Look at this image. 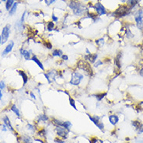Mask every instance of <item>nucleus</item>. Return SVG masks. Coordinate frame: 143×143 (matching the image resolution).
I'll use <instances>...</instances> for the list:
<instances>
[{
	"instance_id": "f257e3e1",
	"label": "nucleus",
	"mask_w": 143,
	"mask_h": 143,
	"mask_svg": "<svg viewBox=\"0 0 143 143\" xmlns=\"http://www.w3.org/2000/svg\"><path fill=\"white\" fill-rule=\"evenodd\" d=\"M90 79L88 78L83 72L77 69L75 67L71 69L69 72V77L68 80L69 85L73 87H82L84 88L88 85Z\"/></svg>"
},
{
	"instance_id": "f03ea898",
	"label": "nucleus",
	"mask_w": 143,
	"mask_h": 143,
	"mask_svg": "<svg viewBox=\"0 0 143 143\" xmlns=\"http://www.w3.org/2000/svg\"><path fill=\"white\" fill-rule=\"evenodd\" d=\"M69 7L72 10V14L77 17H82L84 15H86L89 11V8L86 4L75 0H72L69 3Z\"/></svg>"
},
{
	"instance_id": "7ed1b4c3",
	"label": "nucleus",
	"mask_w": 143,
	"mask_h": 143,
	"mask_svg": "<svg viewBox=\"0 0 143 143\" xmlns=\"http://www.w3.org/2000/svg\"><path fill=\"white\" fill-rule=\"evenodd\" d=\"M75 68L79 69V71L83 72L88 78L92 79L95 76V71L93 67V65H91L88 62H86L83 58H79L75 65Z\"/></svg>"
},
{
	"instance_id": "20e7f679",
	"label": "nucleus",
	"mask_w": 143,
	"mask_h": 143,
	"mask_svg": "<svg viewBox=\"0 0 143 143\" xmlns=\"http://www.w3.org/2000/svg\"><path fill=\"white\" fill-rule=\"evenodd\" d=\"M131 11V9L127 5H121L113 13L114 17L117 18H121L127 16Z\"/></svg>"
},
{
	"instance_id": "39448f33",
	"label": "nucleus",
	"mask_w": 143,
	"mask_h": 143,
	"mask_svg": "<svg viewBox=\"0 0 143 143\" xmlns=\"http://www.w3.org/2000/svg\"><path fill=\"white\" fill-rule=\"evenodd\" d=\"M87 114L89 120L96 125L100 130L103 131L104 129V124L101 121V117L97 116V115H93V114Z\"/></svg>"
},
{
	"instance_id": "423d86ee",
	"label": "nucleus",
	"mask_w": 143,
	"mask_h": 143,
	"mask_svg": "<svg viewBox=\"0 0 143 143\" xmlns=\"http://www.w3.org/2000/svg\"><path fill=\"white\" fill-rule=\"evenodd\" d=\"M54 131L57 135V137H59L62 139H66L69 136V131L67 130L66 128L63 127H60V126H55L54 128Z\"/></svg>"
},
{
	"instance_id": "0eeeda50",
	"label": "nucleus",
	"mask_w": 143,
	"mask_h": 143,
	"mask_svg": "<svg viewBox=\"0 0 143 143\" xmlns=\"http://www.w3.org/2000/svg\"><path fill=\"white\" fill-rule=\"evenodd\" d=\"M94 9H95V13L97 14L98 17H101V16H104L107 13V9L106 8L104 7V6L100 2H97L94 4L93 7Z\"/></svg>"
},
{
	"instance_id": "6e6552de",
	"label": "nucleus",
	"mask_w": 143,
	"mask_h": 143,
	"mask_svg": "<svg viewBox=\"0 0 143 143\" xmlns=\"http://www.w3.org/2000/svg\"><path fill=\"white\" fill-rule=\"evenodd\" d=\"M9 34H10V25L9 24H6L2 30V34H1V38H2V45L5 44L9 37Z\"/></svg>"
},
{
	"instance_id": "1a4fd4ad",
	"label": "nucleus",
	"mask_w": 143,
	"mask_h": 143,
	"mask_svg": "<svg viewBox=\"0 0 143 143\" xmlns=\"http://www.w3.org/2000/svg\"><path fill=\"white\" fill-rule=\"evenodd\" d=\"M135 20L136 22V25L139 30L143 29V11L142 9H139L136 12L135 14Z\"/></svg>"
},
{
	"instance_id": "9d476101",
	"label": "nucleus",
	"mask_w": 143,
	"mask_h": 143,
	"mask_svg": "<svg viewBox=\"0 0 143 143\" xmlns=\"http://www.w3.org/2000/svg\"><path fill=\"white\" fill-rule=\"evenodd\" d=\"M98 56H99V54L97 52H92L89 54H84L83 58L85 59L86 62H88L91 65H93L96 62V60L98 59Z\"/></svg>"
},
{
	"instance_id": "9b49d317",
	"label": "nucleus",
	"mask_w": 143,
	"mask_h": 143,
	"mask_svg": "<svg viewBox=\"0 0 143 143\" xmlns=\"http://www.w3.org/2000/svg\"><path fill=\"white\" fill-rule=\"evenodd\" d=\"M19 53H20V55H21L22 57H23L24 59L27 60V61L30 60L32 55L34 54L32 53V51H31V50L28 51V50H26V49H24V48H21L19 49Z\"/></svg>"
},
{
	"instance_id": "f8f14e48",
	"label": "nucleus",
	"mask_w": 143,
	"mask_h": 143,
	"mask_svg": "<svg viewBox=\"0 0 143 143\" xmlns=\"http://www.w3.org/2000/svg\"><path fill=\"white\" fill-rule=\"evenodd\" d=\"M31 61H33L34 63H35L36 65L40 69V70L42 72H45V67H44V64H43V62H42V61L39 58H37V56L35 55V54H33L32 55V57H31V59H30Z\"/></svg>"
},
{
	"instance_id": "ddd939ff",
	"label": "nucleus",
	"mask_w": 143,
	"mask_h": 143,
	"mask_svg": "<svg viewBox=\"0 0 143 143\" xmlns=\"http://www.w3.org/2000/svg\"><path fill=\"white\" fill-rule=\"evenodd\" d=\"M49 77V79L52 80V83H55L56 82V79H57V69H50L48 70H45L44 72Z\"/></svg>"
},
{
	"instance_id": "4468645a",
	"label": "nucleus",
	"mask_w": 143,
	"mask_h": 143,
	"mask_svg": "<svg viewBox=\"0 0 143 143\" xmlns=\"http://www.w3.org/2000/svg\"><path fill=\"white\" fill-rule=\"evenodd\" d=\"M121 58H122V52H120L116 54V56L114 58V65L118 69H121Z\"/></svg>"
},
{
	"instance_id": "2eb2a0df",
	"label": "nucleus",
	"mask_w": 143,
	"mask_h": 143,
	"mask_svg": "<svg viewBox=\"0 0 143 143\" xmlns=\"http://www.w3.org/2000/svg\"><path fill=\"white\" fill-rule=\"evenodd\" d=\"M13 47H14V42H13V40L9 41V43L5 47L4 50L2 51V56L4 57V56L7 55L9 53H10V52H12Z\"/></svg>"
},
{
	"instance_id": "dca6fc26",
	"label": "nucleus",
	"mask_w": 143,
	"mask_h": 143,
	"mask_svg": "<svg viewBox=\"0 0 143 143\" xmlns=\"http://www.w3.org/2000/svg\"><path fill=\"white\" fill-rule=\"evenodd\" d=\"M107 92H105V91H100V92H97V93H93L92 96L96 98V100H97V102H100V101H102L107 96Z\"/></svg>"
},
{
	"instance_id": "f3484780",
	"label": "nucleus",
	"mask_w": 143,
	"mask_h": 143,
	"mask_svg": "<svg viewBox=\"0 0 143 143\" xmlns=\"http://www.w3.org/2000/svg\"><path fill=\"white\" fill-rule=\"evenodd\" d=\"M63 54H64V52H63V51L61 48H53L51 51L50 54H51L52 58H60Z\"/></svg>"
},
{
	"instance_id": "a211bd4d",
	"label": "nucleus",
	"mask_w": 143,
	"mask_h": 143,
	"mask_svg": "<svg viewBox=\"0 0 143 143\" xmlns=\"http://www.w3.org/2000/svg\"><path fill=\"white\" fill-rule=\"evenodd\" d=\"M17 72L18 73H19V75L21 76V78L23 79V86H26L27 84L28 81H29V77H28L27 73L25 71H23V70H18Z\"/></svg>"
},
{
	"instance_id": "6ab92c4d",
	"label": "nucleus",
	"mask_w": 143,
	"mask_h": 143,
	"mask_svg": "<svg viewBox=\"0 0 143 143\" xmlns=\"http://www.w3.org/2000/svg\"><path fill=\"white\" fill-rule=\"evenodd\" d=\"M108 119H109L110 123L112 125H114V126H115L119 121V118L116 114H110V115H109L108 116Z\"/></svg>"
},
{
	"instance_id": "aec40b11",
	"label": "nucleus",
	"mask_w": 143,
	"mask_h": 143,
	"mask_svg": "<svg viewBox=\"0 0 143 143\" xmlns=\"http://www.w3.org/2000/svg\"><path fill=\"white\" fill-rule=\"evenodd\" d=\"M46 30L48 32H53L54 30H56L55 29V24L52 20L48 21L47 22V25H46Z\"/></svg>"
},
{
	"instance_id": "412c9836",
	"label": "nucleus",
	"mask_w": 143,
	"mask_h": 143,
	"mask_svg": "<svg viewBox=\"0 0 143 143\" xmlns=\"http://www.w3.org/2000/svg\"><path fill=\"white\" fill-rule=\"evenodd\" d=\"M95 44L97 46V48L100 49V48H102L104 46V44H105V40H104V37H100V38L96 39L95 40Z\"/></svg>"
},
{
	"instance_id": "4be33fe9",
	"label": "nucleus",
	"mask_w": 143,
	"mask_h": 143,
	"mask_svg": "<svg viewBox=\"0 0 143 143\" xmlns=\"http://www.w3.org/2000/svg\"><path fill=\"white\" fill-rule=\"evenodd\" d=\"M49 118L46 114H40L37 117V122H48Z\"/></svg>"
},
{
	"instance_id": "5701e85b",
	"label": "nucleus",
	"mask_w": 143,
	"mask_h": 143,
	"mask_svg": "<svg viewBox=\"0 0 143 143\" xmlns=\"http://www.w3.org/2000/svg\"><path fill=\"white\" fill-rule=\"evenodd\" d=\"M3 122H4V125L7 127V128H9V129L10 131H14V129H13V126L11 125L10 120H9V118L7 116H5V117L3 118Z\"/></svg>"
},
{
	"instance_id": "b1692460",
	"label": "nucleus",
	"mask_w": 143,
	"mask_h": 143,
	"mask_svg": "<svg viewBox=\"0 0 143 143\" xmlns=\"http://www.w3.org/2000/svg\"><path fill=\"white\" fill-rule=\"evenodd\" d=\"M68 97H69V102L70 106H71L73 109H75V110H78V109H77V106H76V102H75V100L74 99V97H73L72 95L69 96Z\"/></svg>"
},
{
	"instance_id": "393cba45",
	"label": "nucleus",
	"mask_w": 143,
	"mask_h": 143,
	"mask_svg": "<svg viewBox=\"0 0 143 143\" xmlns=\"http://www.w3.org/2000/svg\"><path fill=\"white\" fill-rule=\"evenodd\" d=\"M139 0H127V6L131 9L133 7H135L138 3H139Z\"/></svg>"
},
{
	"instance_id": "a878e982",
	"label": "nucleus",
	"mask_w": 143,
	"mask_h": 143,
	"mask_svg": "<svg viewBox=\"0 0 143 143\" xmlns=\"http://www.w3.org/2000/svg\"><path fill=\"white\" fill-rule=\"evenodd\" d=\"M43 44H44V46L48 50H49V51H52V50L54 48L52 42H51L50 40H44V42H43Z\"/></svg>"
},
{
	"instance_id": "bb28decb",
	"label": "nucleus",
	"mask_w": 143,
	"mask_h": 143,
	"mask_svg": "<svg viewBox=\"0 0 143 143\" xmlns=\"http://www.w3.org/2000/svg\"><path fill=\"white\" fill-rule=\"evenodd\" d=\"M104 65V62L103 61V59H97L96 62L93 65V69H98L101 66H103Z\"/></svg>"
},
{
	"instance_id": "cd10ccee",
	"label": "nucleus",
	"mask_w": 143,
	"mask_h": 143,
	"mask_svg": "<svg viewBox=\"0 0 143 143\" xmlns=\"http://www.w3.org/2000/svg\"><path fill=\"white\" fill-rule=\"evenodd\" d=\"M17 6L18 3L16 2H14V4L13 5V6L10 8V9L9 10V14L10 16H13V15H14V14L16 13L17 9Z\"/></svg>"
},
{
	"instance_id": "c85d7f7f",
	"label": "nucleus",
	"mask_w": 143,
	"mask_h": 143,
	"mask_svg": "<svg viewBox=\"0 0 143 143\" xmlns=\"http://www.w3.org/2000/svg\"><path fill=\"white\" fill-rule=\"evenodd\" d=\"M62 127L66 128L67 130H69L70 131H71V127H72V122H70L69 121H63Z\"/></svg>"
},
{
	"instance_id": "c756f323",
	"label": "nucleus",
	"mask_w": 143,
	"mask_h": 143,
	"mask_svg": "<svg viewBox=\"0 0 143 143\" xmlns=\"http://www.w3.org/2000/svg\"><path fill=\"white\" fill-rule=\"evenodd\" d=\"M10 110H12L14 114H16V115L17 116L18 118H20V113H19V109L17 108V107L16 106V104H13V105L11 106Z\"/></svg>"
},
{
	"instance_id": "7c9ffc66",
	"label": "nucleus",
	"mask_w": 143,
	"mask_h": 143,
	"mask_svg": "<svg viewBox=\"0 0 143 143\" xmlns=\"http://www.w3.org/2000/svg\"><path fill=\"white\" fill-rule=\"evenodd\" d=\"M14 2H15V0H6V9L7 10H9L10 8L14 4Z\"/></svg>"
},
{
	"instance_id": "2f4dec72",
	"label": "nucleus",
	"mask_w": 143,
	"mask_h": 143,
	"mask_svg": "<svg viewBox=\"0 0 143 143\" xmlns=\"http://www.w3.org/2000/svg\"><path fill=\"white\" fill-rule=\"evenodd\" d=\"M22 140H23V143H33L32 139L28 135H23L22 137Z\"/></svg>"
},
{
	"instance_id": "473e14b6",
	"label": "nucleus",
	"mask_w": 143,
	"mask_h": 143,
	"mask_svg": "<svg viewBox=\"0 0 143 143\" xmlns=\"http://www.w3.org/2000/svg\"><path fill=\"white\" fill-rule=\"evenodd\" d=\"M131 125L134 126V127H135V129L139 130L140 127H141V126H142V123L139 121H133L131 122Z\"/></svg>"
},
{
	"instance_id": "72a5a7b5",
	"label": "nucleus",
	"mask_w": 143,
	"mask_h": 143,
	"mask_svg": "<svg viewBox=\"0 0 143 143\" xmlns=\"http://www.w3.org/2000/svg\"><path fill=\"white\" fill-rule=\"evenodd\" d=\"M89 143H103V141L96 137H92L89 140Z\"/></svg>"
},
{
	"instance_id": "f704fd0d",
	"label": "nucleus",
	"mask_w": 143,
	"mask_h": 143,
	"mask_svg": "<svg viewBox=\"0 0 143 143\" xmlns=\"http://www.w3.org/2000/svg\"><path fill=\"white\" fill-rule=\"evenodd\" d=\"M46 134H47V132H46V130H45L44 128H41V129L38 131V135H39L40 138H45Z\"/></svg>"
},
{
	"instance_id": "c9c22d12",
	"label": "nucleus",
	"mask_w": 143,
	"mask_h": 143,
	"mask_svg": "<svg viewBox=\"0 0 143 143\" xmlns=\"http://www.w3.org/2000/svg\"><path fill=\"white\" fill-rule=\"evenodd\" d=\"M60 60H61L62 62H68V61L69 60V57L68 54H63L62 55V57L60 58Z\"/></svg>"
},
{
	"instance_id": "e433bc0d",
	"label": "nucleus",
	"mask_w": 143,
	"mask_h": 143,
	"mask_svg": "<svg viewBox=\"0 0 143 143\" xmlns=\"http://www.w3.org/2000/svg\"><path fill=\"white\" fill-rule=\"evenodd\" d=\"M65 139H61V138H59V137H56V138L54 139V142L56 143H65Z\"/></svg>"
},
{
	"instance_id": "4c0bfd02",
	"label": "nucleus",
	"mask_w": 143,
	"mask_h": 143,
	"mask_svg": "<svg viewBox=\"0 0 143 143\" xmlns=\"http://www.w3.org/2000/svg\"><path fill=\"white\" fill-rule=\"evenodd\" d=\"M56 1H57V0H44L45 4H46V6H51V5L54 4Z\"/></svg>"
},
{
	"instance_id": "58836bf2",
	"label": "nucleus",
	"mask_w": 143,
	"mask_h": 143,
	"mask_svg": "<svg viewBox=\"0 0 143 143\" xmlns=\"http://www.w3.org/2000/svg\"><path fill=\"white\" fill-rule=\"evenodd\" d=\"M52 21H53L54 23H57L58 21V19H59V18L56 15H54V14H52Z\"/></svg>"
},
{
	"instance_id": "ea45409f",
	"label": "nucleus",
	"mask_w": 143,
	"mask_h": 143,
	"mask_svg": "<svg viewBox=\"0 0 143 143\" xmlns=\"http://www.w3.org/2000/svg\"><path fill=\"white\" fill-rule=\"evenodd\" d=\"M6 89V83L4 81H0V89L2 90V89Z\"/></svg>"
},
{
	"instance_id": "a19ab883",
	"label": "nucleus",
	"mask_w": 143,
	"mask_h": 143,
	"mask_svg": "<svg viewBox=\"0 0 143 143\" xmlns=\"http://www.w3.org/2000/svg\"><path fill=\"white\" fill-rule=\"evenodd\" d=\"M27 127H28V129L31 130L32 131H34V130H35L34 126H33V125H30V124H28V125H27Z\"/></svg>"
},
{
	"instance_id": "79ce46f5",
	"label": "nucleus",
	"mask_w": 143,
	"mask_h": 143,
	"mask_svg": "<svg viewBox=\"0 0 143 143\" xmlns=\"http://www.w3.org/2000/svg\"><path fill=\"white\" fill-rule=\"evenodd\" d=\"M30 97H31L32 99H34V100H36V99H37L36 95L34 94V92H30Z\"/></svg>"
},
{
	"instance_id": "37998d69",
	"label": "nucleus",
	"mask_w": 143,
	"mask_h": 143,
	"mask_svg": "<svg viewBox=\"0 0 143 143\" xmlns=\"http://www.w3.org/2000/svg\"><path fill=\"white\" fill-rule=\"evenodd\" d=\"M139 75H140V76L143 77V68L140 69V70L139 71Z\"/></svg>"
},
{
	"instance_id": "c03bdc74",
	"label": "nucleus",
	"mask_w": 143,
	"mask_h": 143,
	"mask_svg": "<svg viewBox=\"0 0 143 143\" xmlns=\"http://www.w3.org/2000/svg\"><path fill=\"white\" fill-rule=\"evenodd\" d=\"M139 107L140 108V110H143V101L140 102V103L139 104Z\"/></svg>"
},
{
	"instance_id": "a18cd8bd",
	"label": "nucleus",
	"mask_w": 143,
	"mask_h": 143,
	"mask_svg": "<svg viewBox=\"0 0 143 143\" xmlns=\"http://www.w3.org/2000/svg\"><path fill=\"white\" fill-rule=\"evenodd\" d=\"M139 134H142V133H143V125H142L141 127H140V129L139 130Z\"/></svg>"
},
{
	"instance_id": "49530a36",
	"label": "nucleus",
	"mask_w": 143,
	"mask_h": 143,
	"mask_svg": "<svg viewBox=\"0 0 143 143\" xmlns=\"http://www.w3.org/2000/svg\"><path fill=\"white\" fill-rule=\"evenodd\" d=\"M2 96H3V93H2V90L0 89V100H2Z\"/></svg>"
},
{
	"instance_id": "de8ad7c7",
	"label": "nucleus",
	"mask_w": 143,
	"mask_h": 143,
	"mask_svg": "<svg viewBox=\"0 0 143 143\" xmlns=\"http://www.w3.org/2000/svg\"><path fill=\"white\" fill-rule=\"evenodd\" d=\"M121 2L122 3H125V2H127V0H121Z\"/></svg>"
},
{
	"instance_id": "09e8293b",
	"label": "nucleus",
	"mask_w": 143,
	"mask_h": 143,
	"mask_svg": "<svg viewBox=\"0 0 143 143\" xmlns=\"http://www.w3.org/2000/svg\"><path fill=\"white\" fill-rule=\"evenodd\" d=\"M2 45V38H1V35H0V46Z\"/></svg>"
},
{
	"instance_id": "8fccbe9b",
	"label": "nucleus",
	"mask_w": 143,
	"mask_h": 143,
	"mask_svg": "<svg viewBox=\"0 0 143 143\" xmlns=\"http://www.w3.org/2000/svg\"><path fill=\"white\" fill-rule=\"evenodd\" d=\"M83 2H88L89 0H83Z\"/></svg>"
},
{
	"instance_id": "3c124183",
	"label": "nucleus",
	"mask_w": 143,
	"mask_h": 143,
	"mask_svg": "<svg viewBox=\"0 0 143 143\" xmlns=\"http://www.w3.org/2000/svg\"><path fill=\"white\" fill-rule=\"evenodd\" d=\"M2 2H6V0H2Z\"/></svg>"
},
{
	"instance_id": "603ef678",
	"label": "nucleus",
	"mask_w": 143,
	"mask_h": 143,
	"mask_svg": "<svg viewBox=\"0 0 143 143\" xmlns=\"http://www.w3.org/2000/svg\"><path fill=\"white\" fill-rule=\"evenodd\" d=\"M0 3H1V2H0Z\"/></svg>"
}]
</instances>
